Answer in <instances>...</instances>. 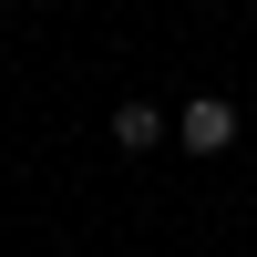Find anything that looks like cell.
I'll return each mask as SVG.
<instances>
[{
  "mask_svg": "<svg viewBox=\"0 0 257 257\" xmlns=\"http://www.w3.org/2000/svg\"><path fill=\"white\" fill-rule=\"evenodd\" d=\"M175 134H185V155H226V144H237V103H216V93H196L175 113Z\"/></svg>",
  "mask_w": 257,
  "mask_h": 257,
  "instance_id": "cell-1",
  "label": "cell"
},
{
  "mask_svg": "<svg viewBox=\"0 0 257 257\" xmlns=\"http://www.w3.org/2000/svg\"><path fill=\"white\" fill-rule=\"evenodd\" d=\"M155 134H165V113H155V103H123V113H113V144H123V155H144Z\"/></svg>",
  "mask_w": 257,
  "mask_h": 257,
  "instance_id": "cell-2",
  "label": "cell"
}]
</instances>
